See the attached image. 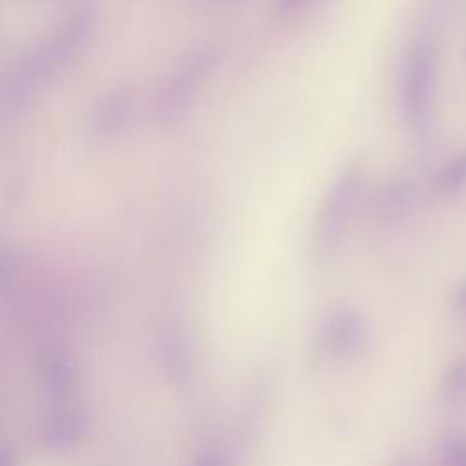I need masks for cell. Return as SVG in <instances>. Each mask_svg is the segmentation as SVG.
<instances>
[{
    "label": "cell",
    "instance_id": "obj_3",
    "mask_svg": "<svg viewBox=\"0 0 466 466\" xmlns=\"http://www.w3.org/2000/svg\"><path fill=\"white\" fill-rule=\"evenodd\" d=\"M222 53L217 46L204 44L187 51L166 75L153 100L155 118L164 126L182 122L195 107L202 89L220 67Z\"/></svg>",
    "mask_w": 466,
    "mask_h": 466
},
{
    "label": "cell",
    "instance_id": "obj_1",
    "mask_svg": "<svg viewBox=\"0 0 466 466\" xmlns=\"http://www.w3.org/2000/svg\"><path fill=\"white\" fill-rule=\"evenodd\" d=\"M95 31L96 11L86 2L67 11L40 42L25 51L4 75L0 86L2 120L20 116L42 91L78 62Z\"/></svg>",
    "mask_w": 466,
    "mask_h": 466
},
{
    "label": "cell",
    "instance_id": "obj_4",
    "mask_svg": "<svg viewBox=\"0 0 466 466\" xmlns=\"http://www.w3.org/2000/svg\"><path fill=\"white\" fill-rule=\"evenodd\" d=\"M439 53L433 42L419 40L408 53L402 80H400V106L406 122L422 131L428 124L433 106L437 84Z\"/></svg>",
    "mask_w": 466,
    "mask_h": 466
},
{
    "label": "cell",
    "instance_id": "obj_7",
    "mask_svg": "<svg viewBox=\"0 0 466 466\" xmlns=\"http://www.w3.org/2000/svg\"><path fill=\"white\" fill-rule=\"evenodd\" d=\"M431 186L441 197H450L466 186V149L455 153L435 171Z\"/></svg>",
    "mask_w": 466,
    "mask_h": 466
},
{
    "label": "cell",
    "instance_id": "obj_6",
    "mask_svg": "<svg viewBox=\"0 0 466 466\" xmlns=\"http://www.w3.org/2000/svg\"><path fill=\"white\" fill-rule=\"evenodd\" d=\"M415 198L413 184L404 175L390 177L375 193L371 217L379 226H395L410 213Z\"/></svg>",
    "mask_w": 466,
    "mask_h": 466
},
{
    "label": "cell",
    "instance_id": "obj_5",
    "mask_svg": "<svg viewBox=\"0 0 466 466\" xmlns=\"http://www.w3.org/2000/svg\"><path fill=\"white\" fill-rule=\"evenodd\" d=\"M138 116V96L127 86L104 91L89 107L86 133L98 146H115L133 129Z\"/></svg>",
    "mask_w": 466,
    "mask_h": 466
},
{
    "label": "cell",
    "instance_id": "obj_8",
    "mask_svg": "<svg viewBox=\"0 0 466 466\" xmlns=\"http://www.w3.org/2000/svg\"><path fill=\"white\" fill-rule=\"evenodd\" d=\"M311 0H277V15L280 18H291L299 15Z\"/></svg>",
    "mask_w": 466,
    "mask_h": 466
},
{
    "label": "cell",
    "instance_id": "obj_2",
    "mask_svg": "<svg viewBox=\"0 0 466 466\" xmlns=\"http://www.w3.org/2000/svg\"><path fill=\"white\" fill-rule=\"evenodd\" d=\"M366 171L359 162H348L326 187L313 222L311 249L317 257L331 255L344 242L364 198Z\"/></svg>",
    "mask_w": 466,
    "mask_h": 466
}]
</instances>
